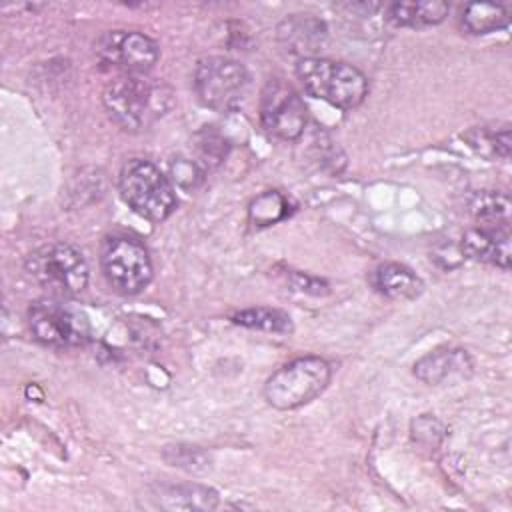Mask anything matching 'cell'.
Segmentation results:
<instances>
[{"label":"cell","mask_w":512,"mask_h":512,"mask_svg":"<svg viewBox=\"0 0 512 512\" xmlns=\"http://www.w3.org/2000/svg\"><path fill=\"white\" fill-rule=\"evenodd\" d=\"M102 102L120 128L136 132L164 116L174 98L172 90L160 80L144 74H120L106 84Z\"/></svg>","instance_id":"cell-1"},{"label":"cell","mask_w":512,"mask_h":512,"mask_svg":"<svg viewBox=\"0 0 512 512\" xmlns=\"http://www.w3.org/2000/svg\"><path fill=\"white\" fill-rule=\"evenodd\" d=\"M296 76L308 96L342 110L360 106L368 94L366 76L346 62L320 56L304 58L296 64Z\"/></svg>","instance_id":"cell-2"},{"label":"cell","mask_w":512,"mask_h":512,"mask_svg":"<svg viewBox=\"0 0 512 512\" xmlns=\"http://www.w3.org/2000/svg\"><path fill=\"white\" fill-rule=\"evenodd\" d=\"M122 200L142 218L160 222L176 210V192L172 182L150 160H128L118 178Z\"/></svg>","instance_id":"cell-3"},{"label":"cell","mask_w":512,"mask_h":512,"mask_svg":"<svg viewBox=\"0 0 512 512\" xmlns=\"http://www.w3.org/2000/svg\"><path fill=\"white\" fill-rule=\"evenodd\" d=\"M332 368L320 356H302L278 368L264 384V398L278 410H294L320 396Z\"/></svg>","instance_id":"cell-4"},{"label":"cell","mask_w":512,"mask_h":512,"mask_svg":"<svg viewBox=\"0 0 512 512\" xmlns=\"http://www.w3.org/2000/svg\"><path fill=\"white\" fill-rule=\"evenodd\" d=\"M24 268L54 296H76L88 284V264L82 252L64 242L36 248L28 254Z\"/></svg>","instance_id":"cell-5"},{"label":"cell","mask_w":512,"mask_h":512,"mask_svg":"<svg viewBox=\"0 0 512 512\" xmlns=\"http://www.w3.org/2000/svg\"><path fill=\"white\" fill-rule=\"evenodd\" d=\"M194 90L198 100L216 110L230 112L246 98L250 76L244 64L226 56H206L194 68Z\"/></svg>","instance_id":"cell-6"},{"label":"cell","mask_w":512,"mask_h":512,"mask_svg":"<svg viewBox=\"0 0 512 512\" xmlns=\"http://www.w3.org/2000/svg\"><path fill=\"white\" fill-rule=\"evenodd\" d=\"M100 264L106 282L120 294L142 292L152 280V260L142 242L132 236H110L102 244Z\"/></svg>","instance_id":"cell-7"},{"label":"cell","mask_w":512,"mask_h":512,"mask_svg":"<svg viewBox=\"0 0 512 512\" xmlns=\"http://www.w3.org/2000/svg\"><path fill=\"white\" fill-rule=\"evenodd\" d=\"M28 324L34 338L46 346L70 348L90 340L88 316L56 298L36 300L28 310Z\"/></svg>","instance_id":"cell-8"},{"label":"cell","mask_w":512,"mask_h":512,"mask_svg":"<svg viewBox=\"0 0 512 512\" xmlns=\"http://www.w3.org/2000/svg\"><path fill=\"white\" fill-rule=\"evenodd\" d=\"M306 106L292 84L268 80L260 94L262 128L280 140H298L306 128Z\"/></svg>","instance_id":"cell-9"},{"label":"cell","mask_w":512,"mask_h":512,"mask_svg":"<svg viewBox=\"0 0 512 512\" xmlns=\"http://www.w3.org/2000/svg\"><path fill=\"white\" fill-rule=\"evenodd\" d=\"M96 54L122 74H144L156 64L160 48L142 32L108 30L96 40Z\"/></svg>","instance_id":"cell-10"},{"label":"cell","mask_w":512,"mask_h":512,"mask_svg":"<svg viewBox=\"0 0 512 512\" xmlns=\"http://www.w3.org/2000/svg\"><path fill=\"white\" fill-rule=\"evenodd\" d=\"M278 44L288 56L298 60L316 58L324 46L328 30L326 24L312 14H290L276 28Z\"/></svg>","instance_id":"cell-11"},{"label":"cell","mask_w":512,"mask_h":512,"mask_svg":"<svg viewBox=\"0 0 512 512\" xmlns=\"http://www.w3.org/2000/svg\"><path fill=\"white\" fill-rule=\"evenodd\" d=\"M460 250L470 260L494 264L502 270H508L510 268V254H512L508 226L472 228L462 236Z\"/></svg>","instance_id":"cell-12"},{"label":"cell","mask_w":512,"mask_h":512,"mask_svg":"<svg viewBox=\"0 0 512 512\" xmlns=\"http://www.w3.org/2000/svg\"><path fill=\"white\" fill-rule=\"evenodd\" d=\"M472 370V360L462 348H436L414 364V376L426 384H440L458 374L464 376Z\"/></svg>","instance_id":"cell-13"},{"label":"cell","mask_w":512,"mask_h":512,"mask_svg":"<svg viewBox=\"0 0 512 512\" xmlns=\"http://www.w3.org/2000/svg\"><path fill=\"white\" fill-rule=\"evenodd\" d=\"M378 292L392 300H414L424 292V282L408 266L398 262H386L378 266L374 274Z\"/></svg>","instance_id":"cell-14"},{"label":"cell","mask_w":512,"mask_h":512,"mask_svg":"<svg viewBox=\"0 0 512 512\" xmlns=\"http://www.w3.org/2000/svg\"><path fill=\"white\" fill-rule=\"evenodd\" d=\"M450 6L442 0H422V2H394L386 10V18L394 26L402 28H424L440 24L448 16Z\"/></svg>","instance_id":"cell-15"},{"label":"cell","mask_w":512,"mask_h":512,"mask_svg":"<svg viewBox=\"0 0 512 512\" xmlns=\"http://www.w3.org/2000/svg\"><path fill=\"white\" fill-rule=\"evenodd\" d=\"M156 498L166 510H212L218 506V494L200 484L160 486Z\"/></svg>","instance_id":"cell-16"},{"label":"cell","mask_w":512,"mask_h":512,"mask_svg":"<svg viewBox=\"0 0 512 512\" xmlns=\"http://www.w3.org/2000/svg\"><path fill=\"white\" fill-rule=\"evenodd\" d=\"M510 24V12L502 4L470 2L462 10V26L470 34H490Z\"/></svg>","instance_id":"cell-17"},{"label":"cell","mask_w":512,"mask_h":512,"mask_svg":"<svg viewBox=\"0 0 512 512\" xmlns=\"http://www.w3.org/2000/svg\"><path fill=\"white\" fill-rule=\"evenodd\" d=\"M462 138L468 142L472 150L486 158H508L512 140H510V128H488V126H476L470 128Z\"/></svg>","instance_id":"cell-18"},{"label":"cell","mask_w":512,"mask_h":512,"mask_svg":"<svg viewBox=\"0 0 512 512\" xmlns=\"http://www.w3.org/2000/svg\"><path fill=\"white\" fill-rule=\"evenodd\" d=\"M470 212L480 222V226L496 228V226H508L510 220V200L508 196L492 190H482L474 194L470 202Z\"/></svg>","instance_id":"cell-19"},{"label":"cell","mask_w":512,"mask_h":512,"mask_svg":"<svg viewBox=\"0 0 512 512\" xmlns=\"http://www.w3.org/2000/svg\"><path fill=\"white\" fill-rule=\"evenodd\" d=\"M230 320L234 324H240L246 328H256V330L276 332V334H290L294 330L292 320L286 312L276 310V308H264V306L240 310V312L232 314Z\"/></svg>","instance_id":"cell-20"},{"label":"cell","mask_w":512,"mask_h":512,"mask_svg":"<svg viewBox=\"0 0 512 512\" xmlns=\"http://www.w3.org/2000/svg\"><path fill=\"white\" fill-rule=\"evenodd\" d=\"M290 214V204L288 198L282 196L276 190H268L262 192L260 196H256L248 208V216L250 222L254 226H270L276 224L280 220H284Z\"/></svg>","instance_id":"cell-21"}]
</instances>
